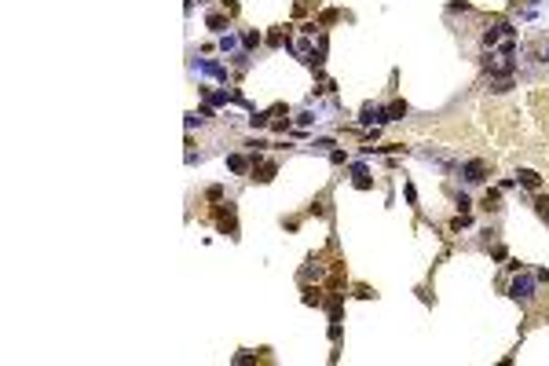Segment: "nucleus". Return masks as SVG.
Listing matches in <instances>:
<instances>
[{
	"mask_svg": "<svg viewBox=\"0 0 549 366\" xmlns=\"http://www.w3.org/2000/svg\"><path fill=\"white\" fill-rule=\"evenodd\" d=\"M216 223H220V231H224V235H238V227H234V205H227V209L220 205L216 209Z\"/></svg>",
	"mask_w": 549,
	"mask_h": 366,
	"instance_id": "f257e3e1",
	"label": "nucleus"
},
{
	"mask_svg": "<svg viewBox=\"0 0 549 366\" xmlns=\"http://www.w3.org/2000/svg\"><path fill=\"white\" fill-rule=\"evenodd\" d=\"M253 172H257L260 183H271L275 172H278V165H275V161H257V154H253Z\"/></svg>",
	"mask_w": 549,
	"mask_h": 366,
	"instance_id": "f03ea898",
	"label": "nucleus"
},
{
	"mask_svg": "<svg viewBox=\"0 0 549 366\" xmlns=\"http://www.w3.org/2000/svg\"><path fill=\"white\" fill-rule=\"evenodd\" d=\"M483 176H487V165H483V161H469L465 165V179L469 183H480Z\"/></svg>",
	"mask_w": 549,
	"mask_h": 366,
	"instance_id": "7ed1b4c3",
	"label": "nucleus"
},
{
	"mask_svg": "<svg viewBox=\"0 0 549 366\" xmlns=\"http://www.w3.org/2000/svg\"><path fill=\"white\" fill-rule=\"evenodd\" d=\"M516 179H520L527 191H538V187H542V176H538V172H531V169H520V176H516Z\"/></svg>",
	"mask_w": 549,
	"mask_h": 366,
	"instance_id": "20e7f679",
	"label": "nucleus"
},
{
	"mask_svg": "<svg viewBox=\"0 0 549 366\" xmlns=\"http://www.w3.org/2000/svg\"><path fill=\"white\" fill-rule=\"evenodd\" d=\"M509 293H513L516 300H527V297H531V279H516Z\"/></svg>",
	"mask_w": 549,
	"mask_h": 366,
	"instance_id": "39448f33",
	"label": "nucleus"
},
{
	"mask_svg": "<svg viewBox=\"0 0 549 366\" xmlns=\"http://www.w3.org/2000/svg\"><path fill=\"white\" fill-rule=\"evenodd\" d=\"M227 169H231V172H238V176H242V172L249 169V161H245L242 154H231V158H227Z\"/></svg>",
	"mask_w": 549,
	"mask_h": 366,
	"instance_id": "423d86ee",
	"label": "nucleus"
},
{
	"mask_svg": "<svg viewBox=\"0 0 549 366\" xmlns=\"http://www.w3.org/2000/svg\"><path fill=\"white\" fill-rule=\"evenodd\" d=\"M483 209H491V212L501 209V191H487L483 194Z\"/></svg>",
	"mask_w": 549,
	"mask_h": 366,
	"instance_id": "0eeeda50",
	"label": "nucleus"
},
{
	"mask_svg": "<svg viewBox=\"0 0 549 366\" xmlns=\"http://www.w3.org/2000/svg\"><path fill=\"white\" fill-rule=\"evenodd\" d=\"M385 114H388V121H399V117L406 114V103H403V99H396V103H392V106H388Z\"/></svg>",
	"mask_w": 549,
	"mask_h": 366,
	"instance_id": "6e6552de",
	"label": "nucleus"
},
{
	"mask_svg": "<svg viewBox=\"0 0 549 366\" xmlns=\"http://www.w3.org/2000/svg\"><path fill=\"white\" fill-rule=\"evenodd\" d=\"M355 187H359V191L370 187V172H366V169H355Z\"/></svg>",
	"mask_w": 549,
	"mask_h": 366,
	"instance_id": "1a4fd4ad",
	"label": "nucleus"
},
{
	"mask_svg": "<svg viewBox=\"0 0 549 366\" xmlns=\"http://www.w3.org/2000/svg\"><path fill=\"white\" fill-rule=\"evenodd\" d=\"M205 22H209V29H227V19H224V15H209Z\"/></svg>",
	"mask_w": 549,
	"mask_h": 366,
	"instance_id": "9d476101",
	"label": "nucleus"
},
{
	"mask_svg": "<svg viewBox=\"0 0 549 366\" xmlns=\"http://www.w3.org/2000/svg\"><path fill=\"white\" fill-rule=\"evenodd\" d=\"M205 198H209V202H220V198H224V187H209Z\"/></svg>",
	"mask_w": 549,
	"mask_h": 366,
	"instance_id": "9b49d317",
	"label": "nucleus"
},
{
	"mask_svg": "<svg viewBox=\"0 0 549 366\" xmlns=\"http://www.w3.org/2000/svg\"><path fill=\"white\" fill-rule=\"evenodd\" d=\"M249 125H253V128H264V125H268V114H257V117H249Z\"/></svg>",
	"mask_w": 549,
	"mask_h": 366,
	"instance_id": "f8f14e48",
	"label": "nucleus"
},
{
	"mask_svg": "<svg viewBox=\"0 0 549 366\" xmlns=\"http://www.w3.org/2000/svg\"><path fill=\"white\" fill-rule=\"evenodd\" d=\"M260 44V33H245V48H257Z\"/></svg>",
	"mask_w": 549,
	"mask_h": 366,
	"instance_id": "ddd939ff",
	"label": "nucleus"
}]
</instances>
